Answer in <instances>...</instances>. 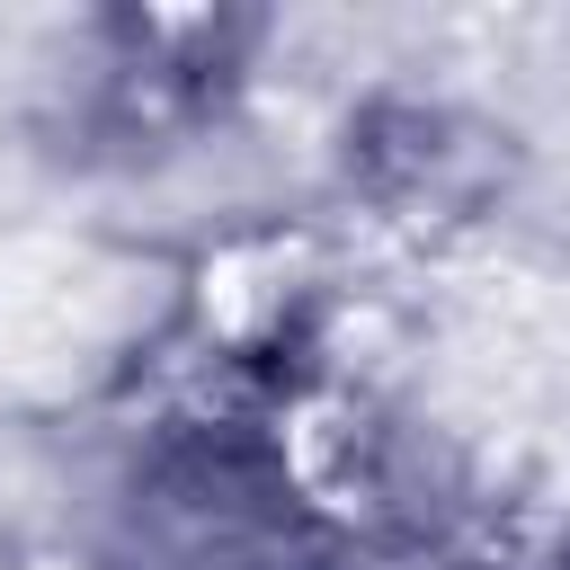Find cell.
<instances>
[{
	"label": "cell",
	"instance_id": "6da1fadb",
	"mask_svg": "<svg viewBox=\"0 0 570 570\" xmlns=\"http://www.w3.org/2000/svg\"><path fill=\"white\" fill-rule=\"evenodd\" d=\"M107 321H116V285H107L98 267L62 258V249L18 258L9 285H0V347L27 356V365H36V356H45V365L89 356V347L107 338Z\"/></svg>",
	"mask_w": 570,
	"mask_h": 570
}]
</instances>
